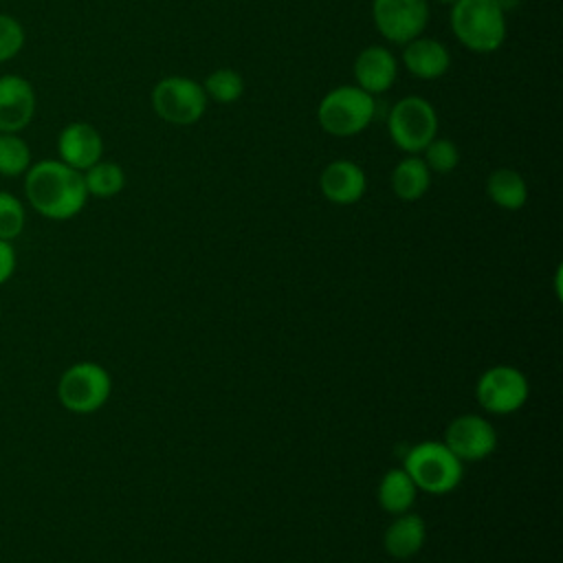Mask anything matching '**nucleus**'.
I'll return each instance as SVG.
<instances>
[{
  "mask_svg": "<svg viewBox=\"0 0 563 563\" xmlns=\"http://www.w3.org/2000/svg\"><path fill=\"white\" fill-rule=\"evenodd\" d=\"M24 174L26 200L40 216L48 220H68L84 209L88 200L84 174L59 158L40 161Z\"/></svg>",
  "mask_w": 563,
  "mask_h": 563,
  "instance_id": "1",
  "label": "nucleus"
},
{
  "mask_svg": "<svg viewBox=\"0 0 563 563\" xmlns=\"http://www.w3.org/2000/svg\"><path fill=\"white\" fill-rule=\"evenodd\" d=\"M451 31L473 53H495L506 40V11L499 0H455Z\"/></svg>",
  "mask_w": 563,
  "mask_h": 563,
  "instance_id": "2",
  "label": "nucleus"
},
{
  "mask_svg": "<svg viewBox=\"0 0 563 563\" xmlns=\"http://www.w3.org/2000/svg\"><path fill=\"white\" fill-rule=\"evenodd\" d=\"M462 464L464 462L444 442L435 440L413 444L402 460V468L409 473L416 488L431 495L455 490L464 477Z\"/></svg>",
  "mask_w": 563,
  "mask_h": 563,
  "instance_id": "3",
  "label": "nucleus"
},
{
  "mask_svg": "<svg viewBox=\"0 0 563 563\" xmlns=\"http://www.w3.org/2000/svg\"><path fill=\"white\" fill-rule=\"evenodd\" d=\"M374 95L358 86H336L317 106V121L332 136H354L374 119Z\"/></svg>",
  "mask_w": 563,
  "mask_h": 563,
  "instance_id": "4",
  "label": "nucleus"
},
{
  "mask_svg": "<svg viewBox=\"0 0 563 563\" xmlns=\"http://www.w3.org/2000/svg\"><path fill=\"white\" fill-rule=\"evenodd\" d=\"M387 132L398 150L420 154L438 134L435 108L418 95L402 97L389 110Z\"/></svg>",
  "mask_w": 563,
  "mask_h": 563,
  "instance_id": "5",
  "label": "nucleus"
},
{
  "mask_svg": "<svg viewBox=\"0 0 563 563\" xmlns=\"http://www.w3.org/2000/svg\"><path fill=\"white\" fill-rule=\"evenodd\" d=\"M152 110L172 125H194L207 110V92L196 79L172 75L161 79L150 95Z\"/></svg>",
  "mask_w": 563,
  "mask_h": 563,
  "instance_id": "6",
  "label": "nucleus"
},
{
  "mask_svg": "<svg viewBox=\"0 0 563 563\" xmlns=\"http://www.w3.org/2000/svg\"><path fill=\"white\" fill-rule=\"evenodd\" d=\"M112 391V378L106 367L92 361L70 365L59 383L57 398L73 413H92L101 409Z\"/></svg>",
  "mask_w": 563,
  "mask_h": 563,
  "instance_id": "7",
  "label": "nucleus"
},
{
  "mask_svg": "<svg viewBox=\"0 0 563 563\" xmlns=\"http://www.w3.org/2000/svg\"><path fill=\"white\" fill-rule=\"evenodd\" d=\"M530 394L528 378L521 369L512 365L488 367L475 385V398L479 407L488 413L508 416L519 411Z\"/></svg>",
  "mask_w": 563,
  "mask_h": 563,
  "instance_id": "8",
  "label": "nucleus"
},
{
  "mask_svg": "<svg viewBox=\"0 0 563 563\" xmlns=\"http://www.w3.org/2000/svg\"><path fill=\"white\" fill-rule=\"evenodd\" d=\"M372 18L378 33L394 42L407 44L422 35L429 22L427 0H372Z\"/></svg>",
  "mask_w": 563,
  "mask_h": 563,
  "instance_id": "9",
  "label": "nucleus"
},
{
  "mask_svg": "<svg viewBox=\"0 0 563 563\" xmlns=\"http://www.w3.org/2000/svg\"><path fill=\"white\" fill-rule=\"evenodd\" d=\"M444 444L462 462H477L497 449V431L484 416L464 413L453 418L446 427Z\"/></svg>",
  "mask_w": 563,
  "mask_h": 563,
  "instance_id": "10",
  "label": "nucleus"
},
{
  "mask_svg": "<svg viewBox=\"0 0 563 563\" xmlns=\"http://www.w3.org/2000/svg\"><path fill=\"white\" fill-rule=\"evenodd\" d=\"M35 90L20 75L0 77V132L20 134L35 117Z\"/></svg>",
  "mask_w": 563,
  "mask_h": 563,
  "instance_id": "11",
  "label": "nucleus"
},
{
  "mask_svg": "<svg viewBox=\"0 0 563 563\" xmlns=\"http://www.w3.org/2000/svg\"><path fill=\"white\" fill-rule=\"evenodd\" d=\"M59 161L77 172H86L103 156V139L99 130L86 121L68 123L57 136Z\"/></svg>",
  "mask_w": 563,
  "mask_h": 563,
  "instance_id": "12",
  "label": "nucleus"
},
{
  "mask_svg": "<svg viewBox=\"0 0 563 563\" xmlns=\"http://www.w3.org/2000/svg\"><path fill=\"white\" fill-rule=\"evenodd\" d=\"M367 187L365 172L361 165L347 158H336L328 163L319 176V189L325 200L334 205H354L363 198Z\"/></svg>",
  "mask_w": 563,
  "mask_h": 563,
  "instance_id": "13",
  "label": "nucleus"
},
{
  "mask_svg": "<svg viewBox=\"0 0 563 563\" xmlns=\"http://www.w3.org/2000/svg\"><path fill=\"white\" fill-rule=\"evenodd\" d=\"M396 57L385 46H367L354 59L356 86L369 95H380L389 90L396 81Z\"/></svg>",
  "mask_w": 563,
  "mask_h": 563,
  "instance_id": "14",
  "label": "nucleus"
},
{
  "mask_svg": "<svg viewBox=\"0 0 563 563\" xmlns=\"http://www.w3.org/2000/svg\"><path fill=\"white\" fill-rule=\"evenodd\" d=\"M402 46H405L402 51L405 68L418 79H427V81L438 79L451 66V53L440 40L418 35Z\"/></svg>",
  "mask_w": 563,
  "mask_h": 563,
  "instance_id": "15",
  "label": "nucleus"
},
{
  "mask_svg": "<svg viewBox=\"0 0 563 563\" xmlns=\"http://www.w3.org/2000/svg\"><path fill=\"white\" fill-rule=\"evenodd\" d=\"M427 539V526L420 515L413 512H400L396 519L387 526L383 534V548L394 559H411L420 552Z\"/></svg>",
  "mask_w": 563,
  "mask_h": 563,
  "instance_id": "16",
  "label": "nucleus"
},
{
  "mask_svg": "<svg viewBox=\"0 0 563 563\" xmlns=\"http://www.w3.org/2000/svg\"><path fill=\"white\" fill-rule=\"evenodd\" d=\"M389 180L396 198L405 202H413L427 194L431 185V172L418 154H407L402 161L396 163Z\"/></svg>",
  "mask_w": 563,
  "mask_h": 563,
  "instance_id": "17",
  "label": "nucleus"
},
{
  "mask_svg": "<svg viewBox=\"0 0 563 563\" xmlns=\"http://www.w3.org/2000/svg\"><path fill=\"white\" fill-rule=\"evenodd\" d=\"M416 495H418V488L402 466L389 468L378 482L376 497L385 512H391V515L407 512L413 506Z\"/></svg>",
  "mask_w": 563,
  "mask_h": 563,
  "instance_id": "18",
  "label": "nucleus"
},
{
  "mask_svg": "<svg viewBox=\"0 0 563 563\" xmlns=\"http://www.w3.org/2000/svg\"><path fill=\"white\" fill-rule=\"evenodd\" d=\"M486 194L497 207L506 211H517L528 200V185L519 172L510 167H499L488 174Z\"/></svg>",
  "mask_w": 563,
  "mask_h": 563,
  "instance_id": "19",
  "label": "nucleus"
},
{
  "mask_svg": "<svg viewBox=\"0 0 563 563\" xmlns=\"http://www.w3.org/2000/svg\"><path fill=\"white\" fill-rule=\"evenodd\" d=\"M84 174V185L88 196L95 198H112L125 187V172L119 163L112 161H97Z\"/></svg>",
  "mask_w": 563,
  "mask_h": 563,
  "instance_id": "20",
  "label": "nucleus"
},
{
  "mask_svg": "<svg viewBox=\"0 0 563 563\" xmlns=\"http://www.w3.org/2000/svg\"><path fill=\"white\" fill-rule=\"evenodd\" d=\"M31 167V150L20 134L0 132V176L15 178Z\"/></svg>",
  "mask_w": 563,
  "mask_h": 563,
  "instance_id": "21",
  "label": "nucleus"
},
{
  "mask_svg": "<svg viewBox=\"0 0 563 563\" xmlns=\"http://www.w3.org/2000/svg\"><path fill=\"white\" fill-rule=\"evenodd\" d=\"M202 88L207 99H213L216 103H233L244 95V79L233 68H218L207 75Z\"/></svg>",
  "mask_w": 563,
  "mask_h": 563,
  "instance_id": "22",
  "label": "nucleus"
},
{
  "mask_svg": "<svg viewBox=\"0 0 563 563\" xmlns=\"http://www.w3.org/2000/svg\"><path fill=\"white\" fill-rule=\"evenodd\" d=\"M26 224L24 205L9 191H0V240H15Z\"/></svg>",
  "mask_w": 563,
  "mask_h": 563,
  "instance_id": "23",
  "label": "nucleus"
},
{
  "mask_svg": "<svg viewBox=\"0 0 563 563\" xmlns=\"http://www.w3.org/2000/svg\"><path fill=\"white\" fill-rule=\"evenodd\" d=\"M422 161L424 165L429 167V172H435V174H449L457 167L460 163V152L455 147L453 141L449 139H433L424 150H422Z\"/></svg>",
  "mask_w": 563,
  "mask_h": 563,
  "instance_id": "24",
  "label": "nucleus"
},
{
  "mask_svg": "<svg viewBox=\"0 0 563 563\" xmlns=\"http://www.w3.org/2000/svg\"><path fill=\"white\" fill-rule=\"evenodd\" d=\"M24 26L18 18L9 13H0V64L13 59L24 46Z\"/></svg>",
  "mask_w": 563,
  "mask_h": 563,
  "instance_id": "25",
  "label": "nucleus"
},
{
  "mask_svg": "<svg viewBox=\"0 0 563 563\" xmlns=\"http://www.w3.org/2000/svg\"><path fill=\"white\" fill-rule=\"evenodd\" d=\"M15 271V251L11 242L0 240V284H4Z\"/></svg>",
  "mask_w": 563,
  "mask_h": 563,
  "instance_id": "26",
  "label": "nucleus"
},
{
  "mask_svg": "<svg viewBox=\"0 0 563 563\" xmlns=\"http://www.w3.org/2000/svg\"><path fill=\"white\" fill-rule=\"evenodd\" d=\"M438 2H444V4H453L455 0H438Z\"/></svg>",
  "mask_w": 563,
  "mask_h": 563,
  "instance_id": "27",
  "label": "nucleus"
}]
</instances>
